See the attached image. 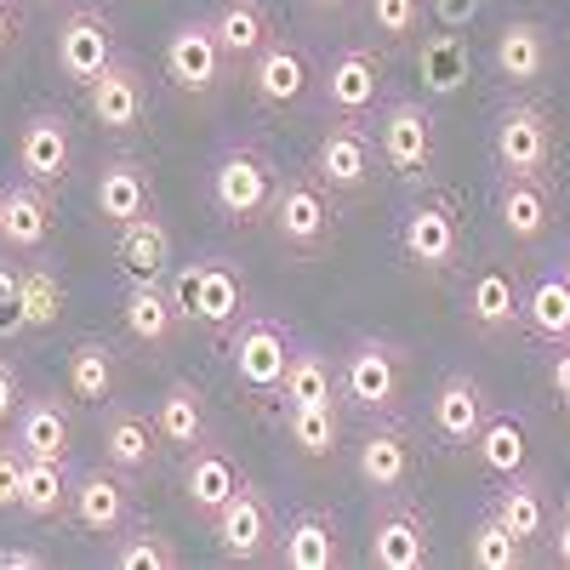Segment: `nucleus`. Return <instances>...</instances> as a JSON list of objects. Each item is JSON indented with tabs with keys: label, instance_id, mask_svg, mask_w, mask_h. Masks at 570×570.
I'll return each instance as SVG.
<instances>
[{
	"label": "nucleus",
	"instance_id": "3",
	"mask_svg": "<svg viewBox=\"0 0 570 570\" xmlns=\"http://www.w3.org/2000/svg\"><path fill=\"white\" fill-rule=\"evenodd\" d=\"M274 188H279V166L263 142H228V149L212 160V206L228 223H257L274 206Z\"/></svg>",
	"mask_w": 570,
	"mask_h": 570
},
{
	"label": "nucleus",
	"instance_id": "5",
	"mask_svg": "<svg viewBox=\"0 0 570 570\" xmlns=\"http://www.w3.org/2000/svg\"><path fill=\"white\" fill-rule=\"evenodd\" d=\"M285 365H292V331L274 314H246L228 331V371L252 400H274L285 389Z\"/></svg>",
	"mask_w": 570,
	"mask_h": 570
},
{
	"label": "nucleus",
	"instance_id": "27",
	"mask_svg": "<svg viewBox=\"0 0 570 570\" xmlns=\"http://www.w3.org/2000/svg\"><path fill=\"white\" fill-rule=\"evenodd\" d=\"M274 559L285 570H337L343 564V537H337V519L320 513V508H303L292 525L279 531V548Z\"/></svg>",
	"mask_w": 570,
	"mask_h": 570
},
{
	"label": "nucleus",
	"instance_id": "47",
	"mask_svg": "<svg viewBox=\"0 0 570 570\" xmlns=\"http://www.w3.org/2000/svg\"><path fill=\"white\" fill-rule=\"evenodd\" d=\"M23 473H29L23 445H18V440L0 445V513H12V508L23 502Z\"/></svg>",
	"mask_w": 570,
	"mask_h": 570
},
{
	"label": "nucleus",
	"instance_id": "50",
	"mask_svg": "<svg viewBox=\"0 0 570 570\" xmlns=\"http://www.w3.org/2000/svg\"><path fill=\"white\" fill-rule=\"evenodd\" d=\"M18 35H23V7L18 0H0V58L18 46Z\"/></svg>",
	"mask_w": 570,
	"mask_h": 570
},
{
	"label": "nucleus",
	"instance_id": "6",
	"mask_svg": "<svg viewBox=\"0 0 570 570\" xmlns=\"http://www.w3.org/2000/svg\"><path fill=\"white\" fill-rule=\"evenodd\" d=\"M400 252L411 268L422 274H451L462 263V217H456V200L451 195H422L405 223H400Z\"/></svg>",
	"mask_w": 570,
	"mask_h": 570
},
{
	"label": "nucleus",
	"instance_id": "34",
	"mask_svg": "<svg viewBox=\"0 0 570 570\" xmlns=\"http://www.w3.org/2000/svg\"><path fill=\"white\" fill-rule=\"evenodd\" d=\"M212 29H217V46H223V58H228V63H252L263 46L274 40L263 0H223L217 18H212Z\"/></svg>",
	"mask_w": 570,
	"mask_h": 570
},
{
	"label": "nucleus",
	"instance_id": "26",
	"mask_svg": "<svg viewBox=\"0 0 570 570\" xmlns=\"http://www.w3.org/2000/svg\"><path fill=\"white\" fill-rule=\"evenodd\" d=\"M497 519L519 537V542H548V531H553V502H548V480L542 473H531V468H519V473H508L502 480V491H497Z\"/></svg>",
	"mask_w": 570,
	"mask_h": 570
},
{
	"label": "nucleus",
	"instance_id": "21",
	"mask_svg": "<svg viewBox=\"0 0 570 570\" xmlns=\"http://www.w3.org/2000/svg\"><path fill=\"white\" fill-rule=\"evenodd\" d=\"M69 394L58 400V389L23 394L18 416H12V440L23 445V456H46V462H69V440H75V416H69Z\"/></svg>",
	"mask_w": 570,
	"mask_h": 570
},
{
	"label": "nucleus",
	"instance_id": "37",
	"mask_svg": "<svg viewBox=\"0 0 570 570\" xmlns=\"http://www.w3.org/2000/svg\"><path fill=\"white\" fill-rule=\"evenodd\" d=\"M473 456H480L485 473L508 480V473L531 468V445H525V422L519 416H485V428L473 434Z\"/></svg>",
	"mask_w": 570,
	"mask_h": 570
},
{
	"label": "nucleus",
	"instance_id": "38",
	"mask_svg": "<svg viewBox=\"0 0 570 570\" xmlns=\"http://www.w3.org/2000/svg\"><path fill=\"white\" fill-rule=\"evenodd\" d=\"M525 325L542 343H570V279L564 274H542L525 292Z\"/></svg>",
	"mask_w": 570,
	"mask_h": 570
},
{
	"label": "nucleus",
	"instance_id": "20",
	"mask_svg": "<svg viewBox=\"0 0 570 570\" xmlns=\"http://www.w3.org/2000/svg\"><path fill=\"white\" fill-rule=\"evenodd\" d=\"M411 468H416L411 434H405L400 422H389V416H371L365 440H360V451H354V473H360V485H365V491H376V497H389V491H400V485L411 480Z\"/></svg>",
	"mask_w": 570,
	"mask_h": 570
},
{
	"label": "nucleus",
	"instance_id": "4",
	"mask_svg": "<svg viewBox=\"0 0 570 570\" xmlns=\"http://www.w3.org/2000/svg\"><path fill=\"white\" fill-rule=\"evenodd\" d=\"M268 223H274V240L285 252L314 257V252L331 246V234H337V206H331L325 183L314 171H292V177H279V188H274Z\"/></svg>",
	"mask_w": 570,
	"mask_h": 570
},
{
	"label": "nucleus",
	"instance_id": "29",
	"mask_svg": "<svg viewBox=\"0 0 570 570\" xmlns=\"http://www.w3.org/2000/svg\"><path fill=\"white\" fill-rule=\"evenodd\" d=\"M303 91H308V58L297 52L292 40L274 35L263 52L252 58V98L263 109H292Z\"/></svg>",
	"mask_w": 570,
	"mask_h": 570
},
{
	"label": "nucleus",
	"instance_id": "44",
	"mask_svg": "<svg viewBox=\"0 0 570 570\" xmlns=\"http://www.w3.org/2000/svg\"><path fill=\"white\" fill-rule=\"evenodd\" d=\"M422 80L434 91H456L468 80V52H462L456 35H440V40L422 46Z\"/></svg>",
	"mask_w": 570,
	"mask_h": 570
},
{
	"label": "nucleus",
	"instance_id": "14",
	"mask_svg": "<svg viewBox=\"0 0 570 570\" xmlns=\"http://www.w3.org/2000/svg\"><path fill=\"white\" fill-rule=\"evenodd\" d=\"M69 519L86 537H120L131 525V480L115 473L109 462L86 468L75 480V491H69Z\"/></svg>",
	"mask_w": 570,
	"mask_h": 570
},
{
	"label": "nucleus",
	"instance_id": "31",
	"mask_svg": "<svg viewBox=\"0 0 570 570\" xmlns=\"http://www.w3.org/2000/svg\"><path fill=\"white\" fill-rule=\"evenodd\" d=\"M497 217H502V228L513 234L519 246H537L542 234L553 228V195H548V183H542V177H513V171H502Z\"/></svg>",
	"mask_w": 570,
	"mask_h": 570
},
{
	"label": "nucleus",
	"instance_id": "54",
	"mask_svg": "<svg viewBox=\"0 0 570 570\" xmlns=\"http://www.w3.org/2000/svg\"><path fill=\"white\" fill-rule=\"evenodd\" d=\"M308 7H314V12H343L348 0H308Z\"/></svg>",
	"mask_w": 570,
	"mask_h": 570
},
{
	"label": "nucleus",
	"instance_id": "48",
	"mask_svg": "<svg viewBox=\"0 0 570 570\" xmlns=\"http://www.w3.org/2000/svg\"><path fill=\"white\" fill-rule=\"evenodd\" d=\"M18 405H23V371H18V360L0 354V428H12Z\"/></svg>",
	"mask_w": 570,
	"mask_h": 570
},
{
	"label": "nucleus",
	"instance_id": "46",
	"mask_svg": "<svg viewBox=\"0 0 570 570\" xmlns=\"http://www.w3.org/2000/svg\"><path fill=\"white\" fill-rule=\"evenodd\" d=\"M29 320H23V285H18V263L0 257V343L23 337Z\"/></svg>",
	"mask_w": 570,
	"mask_h": 570
},
{
	"label": "nucleus",
	"instance_id": "33",
	"mask_svg": "<svg viewBox=\"0 0 570 570\" xmlns=\"http://www.w3.org/2000/svg\"><path fill=\"white\" fill-rule=\"evenodd\" d=\"M497 75L513 86H537L548 75V29L531 18H508L497 35Z\"/></svg>",
	"mask_w": 570,
	"mask_h": 570
},
{
	"label": "nucleus",
	"instance_id": "7",
	"mask_svg": "<svg viewBox=\"0 0 570 570\" xmlns=\"http://www.w3.org/2000/svg\"><path fill=\"white\" fill-rule=\"evenodd\" d=\"M376 155L394 177H428L440 155V126L422 98H394L376 120Z\"/></svg>",
	"mask_w": 570,
	"mask_h": 570
},
{
	"label": "nucleus",
	"instance_id": "53",
	"mask_svg": "<svg viewBox=\"0 0 570 570\" xmlns=\"http://www.w3.org/2000/svg\"><path fill=\"white\" fill-rule=\"evenodd\" d=\"M548 542H553V559H559V564L570 570V508H559V519H553Z\"/></svg>",
	"mask_w": 570,
	"mask_h": 570
},
{
	"label": "nucleus",
	"instance_id": "17",
	"mask_svg": "<svg viewBox=\"0 0 570 570\" xmlns=\"http://www.w3.org/2000/svg\"><path fill=\"white\" fill-rule=\"evenodd\" d=\"M383 104V58L371 46H343L325 69V109L337 120H365Z\"/></svg>",
	"mask_w": 570,
	"mask_h": 570
},
{
	"label": "nucleus",
	"instance_id": "25",
	"mask_svg": "<svg viewBox=\"0 0 570 570\" xmlns=\"http://www.w3.org/2000/svg\"><path fill=\"white\" fill-rule=\"evenodd\" d=\"M246 485V473H240V462H234L223 445H195L188 451V462H183V497H188V508H195V519H206L212 525V513Z\"/></svg>",
	"mask_w": 570,
	"mask_h": 570
},
{
	"label": "nucleus",
	"instance_id": "45",
	"mask_svg": "<svg viewBox=\"0 0 570 570\" xmlns=\"http://www.w3.org/2000/svg\"><path fill=\"white\" fill-rule=\"evenodd\" d=\"M422 12H428V0H371V23L389 40H411L422 29Z\"/></svg>",
	"mask_w": 570,
	"mask_h": 570
},
{
	"label": "nucleus",
	"instance_id": "35",
	"mask_svg": "<svg viewBox=\"0 0 570 570\" xmlns=\"http://www.w3.org/2000/svg\"><path fill=\"white\" fill-rule=\"evenodd\" d=\"M115 257H120L126 274H166V263H171V228L155 212L120 223L115 228Z\"/></svg>",
	"mask_w": 570,
	"mask_h": 570
},
{
	"label": "nucleus",
	"instance_id": "12",
	"mask_svg": "<svg viewBox=\"0 0 570 570\" xmlns=\"http://www.w3.org/2000/svg\"><path fill=\"white\" fill-rule=\"evenodd\" d=\"M115 23L104 7H75L63 23H58V75L69 86H91L109 63H115Z\"/></svg>",
	"mask_w": 570,
	"mask_h": 570
},
{
	"label": "nucleus",
	"instance_id": "39",
	"mask_svg": "<svg viewBox=\"0 0 570 570\" xmlns=\"http://www.w3.org/2000/svg\"><path fill=\"white\" fill-rule=\"evenodd\" d=\"M18 285H23V320H29V331H52L63 320V303H69L63 274L52 263H18Z\"/></svg>",
	"mask_w": 570,
	"mask_h": 570
},
{
	"label": "nucleus",
	"instance_id": "1",
	"mask_svg": "<svg viewBox=\"0 0 570 570\" xmlns=\"http://www.w3.org/2000/svg\"><path fill=\"white\" fill-rule=\"evenodd\" d=\"M171 303L183 314V325H200L212 337H228L252 308V292H246V274L234 268L228 257H200V263H183L171 279Z\"/></svg>",
	"mask_w": 570,
	"mask_h": 570
},
{
	"label": "nucleus",
	"instance_id": "18",
	"mask_svg": "<svg viewBox=\"0 0 570 570\" xmlns=\"http://www.w3.org/2000/svg\"><path fill=\"white\" fill-rule=\"evenodd\" d=\"M98 440H104V462H109L115 473H126V480H149V473L160 468V451H166L155 416H142V411H131V405H109V411H104Z\"/></svg>",
	"mask_w": 570,
	"mask_h": 570
},
{
	"label": "nucleus",
	"instance_id": "15",
	"mask_svg": "<svg viewBox=\"0 0 570 570\" xmlns=\"http://www.w3.org/2000/svg\"><path fill=\"white\" fill-rule=\"evenodd\" d=\"M86 109L104 131L131 137L142 120H149V80H142V69L131 58H115L98 80L86 86Z\"/></svg>",
	"mask_w": 570,
	"mask_h": 570
},
{
	"label": "nucleus",
	"instance_id": "16",
	"mask_svg": "<svg viewBox=\"0 0 570 570\" xmlns=\"http://www.w3.org/2000/svg\"><path fill=\"white\" fill-rule=\"evenodd\" d=\"M223 46H217V29L212 18H188L166 35V80L177 91H195V98H206V91H217L223 80Z\"/></svg>",
	"mask_w": 570,
	"mask_h": 570
},
{
	"label": "nucleus",
	"instance_id": "41",
	"mask_svg": "<svg viewBox=\"0 0 570 570\" xmlns=\"http://www.w3.org/2000/svg\"><path fill=\"white\" fill-rule=\"evenodd\" d=\"M525 559H531V548L502 525L497 508H485L480 525L468 531V564H473V570H519Z\"/></svg>",
	"mask_w": 570,
	"mask_h": 570
},
{
	"label": "nucleus",
	"instance_id": "52",
	"mask_svg": "<svg viewBox=\"0 0 570 570\" xmlns=\"http://www.w3.org/2000/svg\"><path fill=\"white\" fill-rule=\"evenodd\" d=\"M46 553L40 548H0V570H40Z\"/></svg>",
	"mask_w": 570,
	"mask_h": 570
},
{
	"label": "nucleus",
	"instance_id": "57",
	"mask_svg": "<svg viewBox=\"0 0 570 570\" xmlns=\"http://www.w3.org/2000/svg\"><path fill=\"white\" fill-rule=\"evenodd\" d=\"M35 7H52V0H35Z\"/></svg>",
	"mask_w": 570,
	"mask_h": 570
},
{
	"label": "nucleus",
	"instance_id": "23",
	"mask_svg": "<svg viewBox=\"0 0 570 570\" xmlns=\"http://www.w3.org/2000/svg\"><path fill=\"white\" fill-rule=\"evenodd\" d=\"M46 240H52V188H40L29 177L7 183L0 188V246L7 252H46Z\"/></svg>",
	"mask_w": 570,
	"mask_h": 570
},
{
	"label": "nucleus",
	"instance_id": "30",
	"mask_svg": "<svg viewBox=\"0 0 570 570\" xmlns=\"http://www.w3.org/2000/svg\"><path fill=\"white\" fill-rule=\"evenodd\" d=\"M155 428H160V440L171 445V451H195V445H206L212 440V411H206V394L188 383V376H177V383H166L160 389V400H155Z\"/></svg>",
	"mask_w": 570,
	"mask_h": 570
},
{
	"label": "nucleus",
	"instance_id": "40",
	"mask_svg": "<svg viewBox=\"0 0 570 570\" xmlns=\"http://www.w3.org/2000/svg\"><path fill=\"white\" fill-rule=\"evenodd\" d=\"M69 462H46V456H29V473H23V513L29 519H63L69 513Z\"/></svg>",
	"mask_w": 570,
	"mask_h": 570
},
{
	"label": "nucleus",
	"instance_id": "10",
	"mask_svg": "<svg viewBox=\"0 0 570 570\" xmlns=\"http://www.w3.org/2000/svg\"><path fill=\"white\" fill-rule=\"evenodd\" d=\"M371 564L376 570H422L428 564V513L389 491L371 508Z\"/></svg>",
	"mask_w": 570,
	"mask_h": 570
},
{
	"label": "nucleus",
	"instance_id": "22",
	"mask_svg": "<svg viewBox=\"0 0 570 570\" xmlns=\"http://www.w3.org/2000/svg\"><path fill=\"white\" fill-rule=\"evenodd\" d=\"M491 416V394L473 371H451L445 383L434 389V400H428V422H434V434L445 445H473V434L485 428Z\"/></svg>",
	"mask_w": 570,
	"mask_h": 570
},
{
	"label": "nucleus",
	"instance_id": "24",
	"mask_svg": "<svg viewBox=\"0 0 570 570\" xmlns=\"http://www.w3.org/2000/svg\"><path fill=\"white\" fill-rule=\"evenodd\" d=\"M91 200H98V217L109 228L142 217V212H155V171L142 166L137 155H109L98 166V188H91Z\"/></svg>",
	"mask_w": 570,
	"mask_h": 570
},
{
	"label": "nucleus",
	"instance_id": "56",
	"mask_svg": "<svg viewBox=\"0 0 570 570\" xmlns=\"http://www.w3.org/2000/svg\"><path fill=\"white\" fill-rule=\"evenodd\" d=\"M564 279H570V257H564Z\"/></svg>",
	"mask_w": 570,
	"mask_h": 570
},
{
	"label": "nucleus",
	"instance_id": "11",
	"mask_svg": "<svg viewBox=\"0 0 570 570\" xmlns=\"http://www.w3.org/2000/svg\"><path fill=\"white\" fill-rule=\"evenodd\" d=\"M69 166H75V131L58 109H29L23 126H18V171L40 188H58L69 183Z\"/></svg>",
	"mask_w": 570,
	"mask_h": 570
},
{
	"label": "nucleus",
	"instance_id": "2",
	"mask_svg": "<svg viewBox=\"0 0 570 570\" xmlns=\"http://www.w3.org/2000/svg\"><path fill=\"white\" fill-rule=\"evenodd\" d=\"M337 394L360 416H394L405 394V348L394 337H354L337 360Z\"/></svg>",
	"mask_w": 570,
	"mask_h": 570
},
{
	"label": "nucleus",
	"instance_id": "9",
	"mask_svg": "<svg viewBox=\"0 0 570 570\" xmlns=\"http://www.w3.org/2000/svg\"><path fill=\"white\" fill-rule=\"evenodd\" d=\"M497 166L513 177H542L553 166V115L531 98H513L497 115Z\"/></svg>",
	"mask_w": 570,
	"mask_h": 570
},
{
	"label": "nucleus",
	"instance_id": "32",
	"mask_svg": "<svg viewBox=\"0 0 570 570\" xmlns=\"http://www.w3.org/2000/svg\"><path fill=\"white\" fill-rule=\"evenodd\" d=\"M468 320L485 331V337H508V331L525 325V297H519V279L508 268H480L468 285Z\"/></svg>",
	"mask_w": 570,
	"mask_h": 570
},
{
	"label": "nucleus",
	"instance_id": "28",
	"mask_svg": "<svg viewBox=\"0 0 570 570\" xmlns=\"http://www.w3.org/2000/svg\"><path fill=\"white\" fill-rule=\"evenodd\" d=\"M120 389V348L109 337H80L63 365V394L75 405H109Z\"/></svg>",
	"mask_w": 570,
	"mask_h": 570
},
{
	"label": "nucleus",
	"instance_id": "13",
	"mask_svg": "<svg viewBox=\"0 0 570 570\" xmlns=\"http://www.w3.org/2000/svg\"><path fill=\"white\" fill-rule=\"evenodd\" d=\"M376 160H383L376 155V137L360 120H337L314 149V177L331 188V195H360V188H371V177H376Z\"/></svg>",
	"mask_w": 570,
	"mask_h": 570
},
{
	"label": "nucleus",
	"instance_id": "58",
	"mask_svg": "<svg viewBox=\"0 0 570 570\" xmlns=\"http://www.w3.org/2000/svg\"><path fill=\"white\" fill-rule=\"evenodd\" d=\"M0 188H7V183H0Z\"/></svg>",
	"mask_w": 570,
	"mask_h": 570
},
{
	"label": "nucleus",
	"instance_id": "42",
	"mask_svg": "<svg viewBox=\"0 0 570 570\" xmlns=\"http://www.w3.org/2000/svg\"><path fill=\"white\" fill-rule=\"evenodd\" d=\"M285 405L303 400H337V365H331L320 348H292V365H285Z\"/></svg>",
	"mask_w": 570,
	"mask_h": 570
},
{
	"label": "nucleus",
	"instance_id": "19",
	"mask_svg": "<svg viewBox=\"0 0 570 570\" xmlns=\"http://www.w3.org/2000/svg\"><path fill=\"white\" fill-rule=\"evenodd\" d=\"M120 320H126V337L137 348H155V354L171 348L177 325H183V314L171 303V285L160 274H131L126 297H120Z\"/></svg>",
	"mask_w": 570,
	"mask_h": 570
},
{
	"label": "nucleus",
	"instance_id": "8",
	"mask_svg": "<svg viewBox=\"0 0 570 570\" xmlns=\"http://www.w3.org/2000/svg\"><path fill=\"white\" fill-rule=\"evenodd\" d=\"M212 537H217V553L234 559V564H263V559H274L279 525H274L268 497L246 480L240 491H234V497L212 513Z\"/></svg>",
	"mask_w": 570,
	"mask_h": 570
},
{
	"label": "nucleus",
	"instance_id": "43",
	"mask_svg": "<svg viewBox=\"0 0 570 570\" xmlns=\"http://www.w3.org/2000/svg\"><path fill=\"white\" fill-rule=\"evenodd\" d=\"M109 564H115V570H177L183 553H177L171 537H160V531H149V525H137L131 537H115Z\"/></svg>",
	"mask_w": 570,
	"mask_h": 570
},
{
	"label": "nucleus",
	"instance_id": "36",
	"mask_svg": "<svg viewBox=\"0 0 570 570\" xmlns=\"http://www.w3.org/2000/svg\"><path fill=\"white\" fill-rule=\"evenodd\" d=\"M285 434H292V445H297L308 462L337 456V445H343L337 400H303V405H285Z\"/></svg>",
	"mask_w": 570,
	"mask_h": 570
},
{
	"label": "nucleus",
	"instance_id": "55",
	"mask_svg": "<svg viewBox=\"0 0 570 570\" xmlns=\"http://www.w3.org/2000/svg\"><path fill=\"white\" fill-rule=\"evenodd\" d=\"M559 508H570V491H564V502H559Z\"/></svg>",
	"mask_w": 570,
	"mask_h": 570
},
{
	"label": "nucleus",
	"instance_id": "49",
	"mask_svg": "<svg viewBox=\"0 0 570 570\" xmlns=\"http://www.w3.org/2000/svg\"><path fill=\"white\" fill-rule=\"evenodd\" d=\"M480 7L485 0H428V12H434L445 29H468L473 18H480Z\"/></svg>",
	"mask_w": 570,
	"mask_h": 570
},
{
	"label": "nucleus",
	"instance_id": "51",
	"mask_svg": "<svg viewBox=\"0 0 570 570\" xmlns=\"http://www.w3.org/2000/svg\"><path fill=\"white\" fill-rule=\"evenodd\" d=\"M548 383H553V394L570 405V343H559V354H553V365H548Z\"/></svg>",
	"mask_w": 570,
	"mask_h": 570
}]
</instances>
